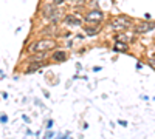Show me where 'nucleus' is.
<instances>
[{
	"mask_svg": "<svg viewBox=\"0 0 155 139\" xmlns=\"http://www.w3.org/2000/svg\"><path fill=\"white\" fill-rule=\"evenodd\" d=\"M104 20V12L99 11V9H92L87 12L85 16V22L90 23V25H95V27H98V25Z\"/></svg>",
	"mask_w": 155,
	"mask_h": 139,
	"instance_id": "4",
	"label": "nucleus"
},
{
	"mask_svg": "<svg viewBox=\"0 0 155 139\" xmlns=\"http://www.w3.org/2000/svg\"><path fill=\"white\" fill-rule=\"evenodd\" d=\"M113 49L118 53H127L129 51V45L126 42H121V40H116L115 45H113Z\"/></svg>",
	"mask_w": 155,
	"mask_h": 139,
	"instance_id": "8",
	"label": "nucleus"
},
{
	"mask_svg": "<svg viewBox=\"0 0 155 139\" xmlns=\"http://www.w3.org/2000/svg\"><path fill=\"white\" fill-rule=\"evenodd\" d=\"M155 30V22H140L135 25V34H147Z\"/></svg>",
	"mask_w": 155,
	"mask_h": 139,
	"instance_id": "5",
	"label": "nucleus"
},
{
	"mask_svg": "<svg viewBox=\"0 0 155 139\" xmlns=\"http://www.w3.org/2000/svg\"><path fill=\"white\" fill-rule=\"evenodd\" d=\"M45 54L47 53H36L33 57H31V62H42L45 59Z\"/></svg>",
	"mask_w": 155,
	"mask_h": 139,
	"instance_id": "10",
	"label": "nucleus"
},
{
	"mask_svg": "<svg viewBox=\"0 0 155 139\" xmlns=\"http://www.w3.org/2000/svg\"><path fill=\"white\" fill-rule=\"evenodd\" d=\"M84 31L87 33V36H96L98 34V31H99V27H85L84 28Z\"/></svg>",
	"mask_w": 155,
	"mask_h": 139,
	"instance_id": "9",
	"label": "nucleus"
},
{
	"mask_svg": "<svg viewBox=\"0 0 155 139\" xmlns=\"http://www.w3.org/2000/svg\"><path fill=\"white\" fill-rule=\"evenodd\" d=\"M42 14H44V17H47L53 23H58L62 19V9L58 8L56 5H45L42 9Z\"/></svg>",
	"mask_w": 155,
	"mask_h": 139,
	"instance_id": "2",
	"label": "nucleus"
},
{
	"mask_svg": "<svg viewBox=\"0 0 155 139\" xmlns=\"http://www.w3.org/2000/svg\"><path fill=\"white\" fill-rule=\"evenodd\" d=\"M51 59H53V62H58V64H61V62H65L68 59V54L65 49H56V51L51 54Z\"/></svg>",
	"mask_w": 155,
	"mask_h": 139,
	"instance_id": "7",
	"label": "nucleus"
},
{
	"mask_svg": "<svg viewBox=\"0 0 155 139\" xmlns=\"http://www.w3.org/2000/svg\"><path fill=\"white\" fill-rule=\"evenodd\" d=\"M53 3L58 6V5H61V3H64V0H53Z\"/></svg>",
	"mask_w": 155,
	"mask_h": 139,
	"instance_id": "13",
	"label": "nucleus"
},
{
	"mask_svg": "<svg viewBox=\"0 0 155 139\" xmlns=\"http://www.w3.org/2000/svg\"><path fill=\"white\" fill-rule=\"evenodd\" d=\"M42 67V62H37V64H33L31 67H28V70H27V73H34L37 68H41Z\"/></svg>",
	"mask_w": 155,
	"mask_h": 139,
	"instance_id": "11",
	"label": "nucleus"
},
{
	"mask_svg": "<svg viewBox=\"0 0 155 139\" xmlns=\"http://www.w3.org/2000/svg\"><path fill=\"white\" fill-rule=\"evenodd\" d=\"M147 64L152 67V68H155V59H152V57H149V60H147Z\"/></svg>",
	"mask_w": 155,
	"mask_h": 139,
	"instance_id": "12",
	"label": "nucleus"
},
{
	"mask_svg": "<svg viewBox=\"0 0 155 139\" xmlns=\"http://www.w3.org/2000/svg\"><path fill=\"white\" fill-rule=\"evenodd\" d=\"M64 22H65L67 25H70V27H81L82 25V17L78 16V14H68L64 17Z\"/></svg>",
	"mask_w": 155,
	"mask_h": 139,
	"instance_id": "6",
	"label": "nucleus"
},
{
	"mask_svg": "<svg viewBox=\"0 0 155 139\" xmlns=\"http://www.w3.org/2000/svg\"><path fill=\"white\" fill-rule=\"evenodd\" d=\"M110 27L112 30L115 31H124V30H129L132 27V19H129L126 16H120V17H115L110 20Z\"/></svg>",
	"mask_w": 155,
	"mask_h": 139,
	"instance_id": "3",
	"label": "nucleus"
},
{
	"mask_svg": "<svg viewBox=\"0 0 155 139\" xmlns=\"http://www.w3.org/2000/svg\"><path fill=\"white\" fill-rule=\"evenodd\" d=\"M56 40L53 39H41V40H37L36 43H33L31 46H28L30 51L33 53H47L48 49H53L56 48Z\"/></svg>",
	"mask_w": 155,
	"mask_h": 139,
	"instance_id": "1",
	"label": "nucleus"
}]
</instances>
